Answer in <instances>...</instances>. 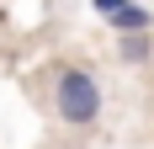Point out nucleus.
<instances>
[{"label":"nucleus","instance_id":"obj_1","mask_svg":"<svg viewBox=\"0 0 154 149\" xmlns=\"http://www.w3.org/2000/svg\"><path fill=\"white\" fill-rule=\"evenodd\" d=\"M101 80H96V69H80V64H69V69L53 74V112H59V122H69V128H91V122H101Z\"/></svg>","mask_w":154,"mask_h":149},{"label":"nucleus","instance_id":"obj_2","mask_svg":"<svg viewBox=\"0 0 154 149\" xmlns=\"http://www.w3.org/2000/svg\"><path fill=\"white\" fill-rule=\"evenodd\" d=\"M106 27L117 32V37H128V32H154V11H149V5H138V0H133V5H122V11L112 16Z\"/></svg>","mask_w":154,"mask_h":149},{"label":"nucleus","instance_id":"obj_3","mask_svg":"<svg viewBox=\"0 0 154 149\" xmlns=\"http://www.w3.org/2000/svg\"><path fill=\"white\" fill-rule=\"evenodd\" d=\"M117 59L122 64H149L154 59V32H128V37H117Z\"/></svg>","mask_w":154,"mask_h":149},{"label":"nucleus","instance_id":"obj_4","mask_svg":"<svg viewBox=\"0 0 154 149\" xmlns=\"http://www.w3.org/2000/svg\"><path fill=\"white\" fill-rule=\"evenodd\" d=\"M91 5H96V11H101V21H112V16L122 11V5H133V0H91Z\"/></svg>","mask_w":154,"mask_h":149}]
</instances>
